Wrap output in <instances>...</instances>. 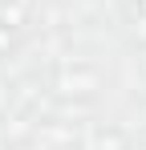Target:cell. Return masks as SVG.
<instances>
[{"instance_id":"obj_1","label":"cell","mask_w":146,"mask_h":150,"mask_svg":"<svg viewBox=\"0 0 146 150\" xmlns=\"http://www.w3.org/2000/svg\"><path fill=\"white\" fill-rule=\"evenodd\" d=\"M97 85L94 69H61L57 73V93H89Z\"/></svg>"},{"instance_id":"obj_2","label":"cell","mask_w":146,"mask_h":150,"mask_svg":"<svg viewBox=\"0 0 146 150\" xmlns=\"http://www.w3.org/2000/svg\"><path fill=\"white\" fill-rule=\"evenodd\" d=\"M138 8H142V12H146V0H138Z\"/></svg>"}]
</instances>
